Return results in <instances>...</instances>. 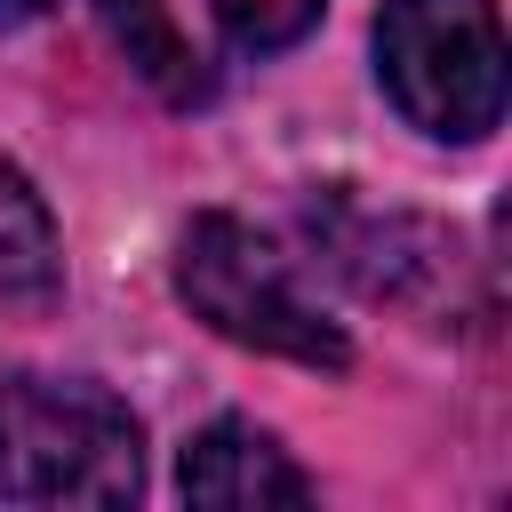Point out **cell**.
<instances>
[{"instance_id":"obj_1","label":"cell","mask_w":512,"mask_h":512,"mask_svg":"<svg viewBox=\"0 0 512 512\" xmlns=\"http://www.w3.org/2000/svg\"><path fill=\"white\" fill-rule=\"evenodd\" d=\"M0 496L40 512H112L144 496V432L88 376L0 384Z\"/></svg>"},{"instance_id":"obj_2","label":"cell","mask_w":512,"mask_h":512,"mask_svg":"<svg viewBox=\"0 0 512 512\" xmlns=\"http://www.w3.org/2000/svg\"><path fill=\"white\" fill-rule=\"evenodd\" d=\"M376 80L408 128L440 144H480L504 120V88H512L496 0H384Z\"/></svg>"},{"instance_id":"obj_3","label":"cell","mask_w":512,"mask_h":512,"mask_svg":"<svg viewBox=\"0 0 512 512\" xmlns=\"http://www.w3.org/2000/svg\"><path fill=\"white\" fill-rule=\"evenodd\" d=\"M176 296H184L216 336H232V344H248V352H272V360H296V368H344V360H352L344 328L296 288L288 256H280L256 224H240V216H224V208L192 216V232H184V248H176Z\"/></svg>"},{"instance_id":"obj_4","label":"cell","mask_w":512,"mask_h":512,"mask_svg":"<svg viewBox=\"0 0 512 512\" xmlns=\"http://www.w3.org/2000/svg\"><path fill=\"white\" fill-rule=\"evenodd\" d=\"M176 488H184V504H208V512H296V504H312V480L296 472V456L248 416L200 424L176 456Z\"/></svg>"},{"instance_id":"obj_5","label":"cell","mask_w":512,"mask_h":512,"mask_svg":"<svg viewBox=\"0 0 512 512\" xmlns=\"http://www.w3.org/2000/svg\"><path fill=\"white\" fill-rule=\"evenodd\" d=\"M64 288V248L48 200L0 160V304H56Z\"/></svg>"},{"instance_id":"obj_6","label":"cell","mask_w":512,"mask_h":512,"mask_svg":"<svg viewBox=\"0 0 512 512\" xmlns=\"http://www.w3.org/2000/svg\"><path fill=\"white\" fill-rule=\"evenodd\" d=\"M88 8H96V24L112 32V48L136 64V80H152L168 104H200V96H208L200 56H192V40L176 32V16H168L160 0H88Z\"/></svg>"},{"instance_id":"obj_7","label":"cell","mask_w":512,"mask_h":512,"mask_svg":"<svg viewBox=\"0 0 512 512\" xmlns=\"http://www.w3.org/2000/svg\"><path fill=\"white\" fill-rule=\"evenodd\" d=\"M208 8H216L224 40H232L240 56H280V48H296V40L320 24L328 0H208Z\"/></svg>"},{"instance_id":"obj_8","label":"cell","mask_w":512,"mask_h":512,"mask_svg":"<svg viewBox=\"0 0 512 512\" xmlns=\"http://www.w3.org/2000/svg\"><path fill=\"white\" fill-rule=\"evenodd\" d=\"M32 16H48V0H0V32H16V24H32Z\"/></svg>"}]
</instances>
